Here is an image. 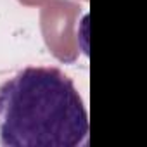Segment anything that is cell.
Instances as JSON below:
<instances>
[{"instance_id":"obj_1","label":"cell","mask_w":147,"mask_h":147,"mask_svg":"<svg viewBox=\"0 0 147 147\" xmlns=\"http://www.w3.org/2000/svg\"><path fill=\"white\" fill-rule=\"evenodd\" d=\"M88 114L73 80L54 66H28L0 85V144L85 147Z\"/></svg>"}]
</instances>
